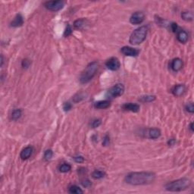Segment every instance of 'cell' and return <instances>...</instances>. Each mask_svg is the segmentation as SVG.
Masks as SVG:
<instances>
[{
	"label": "cell",
	"instance_id": "cell-37",
	"mask_svg": "<svg viewBox=\"0 0 194 194\" xmlns=\"http://www.w3.org/2000/svg\"><path fill=\"white\" fill-rule=\"evenodd\" d=\"M190 130H191V131L192 132H193V123H190Z\"/></svg>",
	"mask_w": 194,
	"mask_h": 194
},
{
	"label": "cell",
	"instance_id": "cell-22",
	"mask_svg": "<svg viewBox=\"0 0 194 194\" xmlns=\"http://www.w3.org/2000/svg\"><path fill=\"white\" fill-rule=\"evenodd\" d=\"M68 192L72 194H82L84 193V191L79 187H78V186L73 185L70 187Z\"/></svg>",
	"mask_w": 194,
	"mask_h": 194
},
{
	"label": "cell",
	"instance_id": "cell-23",
	"mask_svg": "<svg viewBox=\"0 0 194 194\" xmlns=\"http://www.w3.org/2000/svg\"><path fill=\"white\" fill-rule=\"evenodd\" d=\"M71 169V166L69 164H67V163H64V164H62L59 167V171L62 173L68 172Z\"/></svg>",
	"mask_w": 194,
	"mask_h": 194
},
{
	"label": "cell",
	"instance_id": "cell-26",
	"mask_svg": "<svg viewBox=\"0 0 194 194\" xmlns=\"http://www.w3.org/2000/svg\"><path fill=\"white\" fill-rule=\"evenodd\" d=\"M185 108H186V110H187V112H190V113H193V112H194L193 103H192V102H190V103H188L187 105L186 106Z\"/></svg>",
	"mask_w": 194,
	"mask_h": 194
},
{
	"label": "cell",
	"instance_id": "cell-16",
	"mask_svg": "<svg viewBox=\"0 0 194 194\" xmlns=\"http://www.w3.org/2000/svg\"><path fill=\"white\" fill-rule=\"evenodd\" d=\"M148 135H149V138L155 140V139H158L159 137H160L161 131L159 129H157V128H152V129L149 130Z\"/></svg>",
	"mask_w": 194,
	"mask_h": 194
},
{
	"label": "cell",
	"instance_id": "cell-31",
	"mask_svg": "<svg viewBox=\"0 0 194 194\" xmlns=\"http://www.w3.org/2000/svg\"><path fill=\"white\" fill-rule=\"evenodd\" d=\"M71 33H72V29H71L70 25H68L67 27H66V29H65V33H64L65 37H68L69 35L71 34Z\"/></svg>",
	"mask_w": 194,
	"mask_h": 194
},
{
	"label": "cell",
	"instance_id": "cell-13",
	"mask_svg": "<svg viewBox=\"0 0 194 194\" xmlns=\"http://www.w3.org/2000/svg\"><path fill=\"white\" fill-rule=\"evenodd\" d=\"M185 91V86L183 84H178L172 90V93L175 96H181Z\"/></svg>",
	"mask_w": 194,
	"mask_h": 194
},
{
	"label": "cell",
	"instance_id": "cell-8",
	"mask_svg": "<svg viewBox=\"0 0 194 194\" xmlns=\"http://www.w3.org/2000/svg\"><path fill=\"white\" fill-rule=\"evenodd\" d=\"M145 15L142 11H136L131 15L130 22L132 24H140L144 21Z\"/></svg>",
	"mask_w": 194,
	"mask_h": 194
},
{
	"label": "cell",
	"instance_id": "cell-18",
	"mask_svg": "<svg viewBox=\"0 0 194 194\" xmlns=\"http://www.w3.org/2000/svg\"><path fill=\"white\" fill-rule=\"evenodd\" d=\"M181 17L186 21H191L193 20V14L191 11H183L181 13Z\"/></svg>",
	"mask_w": 194,
	"mask_h": 194
},
{
	"label": "cell",
	"instance_id": "cell-2",
	"mask_svg": "<svg viewBox=\"0 0 194 194\" xmlns=\"http://www.w3.org/2000/svg\"><path fill=\"white\" fill-rule=\"evenodd\" d=\"M191 183L190 180L183 177L168 183L165 185V189L171 192H180L188 189L191 186Z\"/></svg>",
	"mask_w": 194,
	"mask_h": 194
},
{
	"label": "cell",
	"instance_id": "cell-4",
	"mask_svg": "<svg viewBox=\"0 0 194 194\" xmlns=\"http://www.w3.org/2000/svg\"><path fill=\"white\" fill-rule=\"evenodd\" d=\"M147 27L142 26L137 28L132 33L130 37L129 42L132 45H139L146 39L147 35Z\"/></svg>",
	"mask_w": 194,
	"mask_h": 194
},
{
	"label": "cell",
	"instance_id": "cell-38",
	"mask_svg": "<svg viewBox=\"0 0 194 194\" xmlns=\"http://www.w3.org/2000/svg\"><path fill=\"white\" fill-rule=\"evenodd\" d=\"M3 62H4V60H3V56H1V67H2V65H3Z\"/></svg>",
	"mask_w": 194,
	"mask_h": 194
},
{
	"label": "cell",
	"instance_id": "cell-6",
	"mask_svg": "<svg viewBox=\"0 0 194 194\" xmlns=\"http://www.w3.org/2000/svg\"><path fill=\"white\" fill-rule=\"evenodd\" d=\"M64 5L65 3L63 1H49L44 3V6L50 11H58L63 9Z\"/></svg>",
	"mask_w": 194,
	"mask_h": 194
},
{
	"label": "cell",
	"instance_id": "cell-25",
	"mask_svg": "<svg viewBox=\"0 0 194 194\" xmlns=\"http://www.w3.org/2000/svg\"><path fill=\"white\" fill-rule=\"evenodd\" d=\"M52 156H53V152H52V150H51V149H48V150H46V151L45 152V153H44V159H45V161H49V160H50L52 158Z\"/></svg>",
	"mask_w": 194,
	"mask_h": 194
},
{
	"label": "cell",
	"instance_id": "cell-12",
	"mask_svg": "<svg viewBox=\"0 0 194 194\" xmlns=\"http://www.w3.org/2000/svg\"><path fill=\"white\" fill-rule=\"evenodd\" d=\"M33 153V147H25L21 153V159L23 160H26L27 159L31 156Z\"/></svg>",
	"mask_w": 194,
	"mask_h": 194
},
{
	"label": "cell",
	"instance_id": "cell-14",
	"mask_svg": "<svg viewBox=\"0 0 194 194\" xmlns=\"http://www.w3.org/2000/svg\"><path fill=\"white\" fill-rule=\"evenodd\" d=\"M24 23V19L21 14H17L15 17L14 20L11 21V26L14 27H21Z\"/></svg>",
	"mask_w": 194,
	"mask_h": 194
},
{
	"label": "cell",
	"instance_id": "cell-32",
	"mask_svg": "<svg viewBox=\"0 0 194 194\" xmlns=\"http://www.w3.org/2000/svg\"><path fill=\"white\" fill-rule=\"evenodd\" d=\"M22 67L24 68H27L30 65V60H28V59H24V60L22 61Z\"/></svg>",
	"mask_w": 194,
	"mask_h": 194
},
{
	"label": "cell",
	"instance_id": "cell-29",
	"mask_svg": "<svg viewBox=\"0 0 194 194\" xmlns=\"http://www.w3.org/2000/svg\"><path fill=\"white\" fill-rule=\"evenodd\" d=\"M71 108H72V105H71V103H70L69 102H65L63 105V109L65 112H68V111L71 110Z\"/></svg>",
	"mask_w": 194,
	"mask_h": 194
},
{
	"label": "cell",
	"instance_id": "cell-21",
	"mask_svg": "<svg viewBox=\"0 0 194 194\" xmlns=\"http://www.w3.org/2000/svg\"><path fill=\"white\" fill-rule=\"evenodd\" d=\"M155 96L152 95L142 96L140 97V99H139V101L142 102H151L155 101Z\"/></svg>",
	"mask_w": 194,
	"mask_h": 194
},
{
	"label": "cell",
	"instance_id": "cell-27",
	"mask_svg": "<svg viewBox=\"0 0 194 194\" xmlns=\"http://www.w3.org/2000/svg\"><path fill=\"white\" fill-rule=\"evenodd\" d=\"M102 121L100 119H96L94 121H92V124H91V126L93 128H96V127H99L100 124H101Z\"/></svg>",
	"mask_w": 194,
	"mask_h": 194
},
{
	"label": "cell",
	"instance_id": "cell-9",
	"mask_svg": "<svg viewBox=\"0 0 194 194\" xmlns=\"http://www.w3.org/2000/svg\"><path fill=\"white\" fill-rule=\"evenodd\" d=\"M121 52L126 56H136L139 54V50L130 47V46H124L121 48Z\"/></svg>",
	"mask_w": 194,
	"mask_h": 194
},
{
	"label": "cell",
	"instance_id": "cell-19",
	"mask_svg": "<svg viewBox=\"0 0 194 194\" xmlns=\"http://www.w3.org/2000/svg\"><path fill=\"white\" fill-rule=\"evenodd\" d=\"M22 115V112L21 109L19 108H17V109H15V110L12 112L11 114V119L13 120V121H17L18 119L21 117Z\"/></svg>",
	"mask_w": 194,
	"mask_h": 194
},
{
	"label": "cell",
	"instance_id": "cell-15",
	"mask_svg": "<svg viewBox=\"0 0 194 194\" xmlns=\"http://www.w3.org/2000/svg\"><path fill=\"white\" fill-rule=\"evenodd\" d=\"M177 40L181 43H185L187 42L189 36L188 33L186 32L185 30H180L179 32L177 33Z\"/></svg>",
	"mask_w": 194,
	"mask_h": 194
},
{
	"label": "cell",
	"instance_id": "cell-34",
	"mask_svg": "<svg viewBox=\"0 0 194 194\" xmlns=\"http://www.w3.org/2000/svg\"><path fill=\"white\" fill-rule=\"evenodd\" d=\"M74 159L75 161L76 162H78V163H82V162H84V158L83 156H77V157L74 158Z\"/></svg>",
	"mask_w": 194,
	"mask_h": 194
},
{
	"label": "cell",
	"instance_id": "cell-35",
	"mask_svg": "<svg viewBox=\"0 0 194 194\" xmlns=\"http://www.w3.org/2000/svg\"><path fill=\"white\" fill-rule=\"evenodd\" d=\"M82 185L84 186V187H89L91 186V182L88 179H85L84 181H83Z\"/></svg>",
	"mask_w": 194,
	"mask_h": 194
},
{
	"label": "cell",
	"instance_id": "cell-3",
	"mask_svg": "<svg viewBox=\"0 0 194 194\" xmlns=\"http://www.w3.org/2000/svg\"><path fill=\"white\" fill-rule=\"evenodd\" d=\"M98 68H99V64L96 61L90 63L80 74V83L81 84H86V83L90 82L93 79V77L95 76L97 70H98Z\"/></svg>",
	"mask_w": 194,
	"mask_h": 194
},
{
	"label": "cell",
	"instance_id": "cell-30",
	"mask_svg": "<svg viewBox=\"0 0 194 194\" xmlns=\"http://www.w3.org/2000/svg\"><path fill=\"white\" fill-rule=\"evenodd\" d=\"M110 143V138H109V136L108 135H106L105 137L103 139V142H102V145H103L104 147H107L108 144Z\"/></svg>",
	"mask_w": 194,
	"mask_h": 194
},
{
	"label": "cell",
	"instance_id": "cell-1",
	"mask_svg": "<svg viewBox=\"0 0 194 194\" xmlns=\"http://www.w3.org/2000/svg\"><path fill=\"white\" fill-rule=\"evenodd\" d=\"M155 175L153 172L141 171V172H131L126 175L124 181L128 184L133 186L147 185L155 181Z\"/></svg>",
	"mask_w": 194,
	"mask_h": 194
},
{
	"label": "cell",
	"instance_id": "cell-7",
	"mask_svg": "<svg viewBox=\"0 0 194 194\" xmlns=\"http://www.w3.org/2000/svg\"><path fill=\"white\" fill-rule=\"evenodd\" d=\"M106 66L111 71H118L121 67V63L115 57L109 58L106 62Z\"/></svg>",
	"mask_w": 194,
	"mask_h": 194
},
{
	"label": "cell",
	"instance_id": "cell-33",
	"mask_svg": "<svg viewBox=\"0 0 194 194\" xmlns=\"http://www.w3.org/2000/svg\"><path fill=\"white\" fill-rule=\"evenodd\" d=\"M170 27H171V30H172L174 33H175V32H177L178 27H177V24H176V23H171V24H170Z\"/></svg>",
	"mask_w": 194,
	"mask_h": 194
},
{
	"label": "cell",
	"instance_id": "cell-11",
	"mask_svg": "<svg viewBox=\"0 0 194 194\" xmlns=\"http://www.w3.org/2000/svg\"><path fill=\"white\" fill-rule=\"evenodd\" d=\"M122 108L124 110L126 111H130V112H138L140 111V106L137 105V104L134 103H125L122 106Z\"/></svg>",
	"mask_w": 194,
	"mask_h": 194
},
{
	"label": "cell",
	"instance_id": "cell-24",
	"mask_svg": "<svg viewBox=\"0 0 194 194\" xmlns=\"http://www.w3.org/2000/svg\"><path fill=\"white\" fill-rule=\"evenodd\" d=\"M84 24H85V21L84 19H78L74 21V26L77 29H81V28L84 27Z\"/></svg>",
	"mask_w": 194,
	"mask_h": 194
},
{
	"label": "cell",
	"instance_id": "cell-17",
	"mask_svg": "<svg viewBox=\"0 0 194 194\" xmlns=\"http://www.w3.org/2000/svg\"><path fill=\"white\" fill-rule=\"evenodd\" d=\"M95 108H99V109H104V108H107L110 106V102L108 100H102V101L96 102L94 104Z\"/></svg>",
	"mask_w": 194,
	"mask_h": 194
},
{
	"label": "cell",
	"instance_id": "cell-5",
	"mask_svg": "<svg viewBox=\"0 0 194 194\" xmlns=\"http://www.w3.org/2000/svg\"><path fill=\"white\" fill-rule=\"evenodd\" d=\"M124 93V86L122 84H117L113 86L106 93V96L109 99L116 98L118 96L123 95Z\"/></svg>",
	"mask_w": 194,
	"mask_h": 194
},
{
	"label": "cell",
	"instance_id": "cell-28",
	"mask_svg": "<svg viewBox=\"0 0 194 194\" xmlns=\"http://www.w3.org/2000/svg\"><path fill=\"white\" fill-rule=\"evenodd\" d=\"M84 98V96H83L82 93H78L77 95H75L74 97V102H78L81 101Z\"/></svg>",
	"mask_w": 194,
	"mask_h": 194
},
{
	"label": "cell",
	"instance_id": "cell-10",
	"mask_svg": "<svg viewBox=\"0 0 194 194\" xmlns=\"http://www.w3.org/2000/svg\"><path fill=\"white\" fill-rule=\"evenodd\" d=\"M171 69L175 72L181 71V68H183V61L179 58H175L171 62Z\"/></svg>",
	"mask_w": 194,
	"mask_h": 194
},
{
	"label": "cell",
	"instance_id": "cell-36",
	"mask_svg": "<svg viewBox=\"0 0 194 194\" xmlns=\"http://www.w3.org/2000/svg\"><path fill=\"white\" fill-rule=\"evenodd\" d=\"M175 142H176V140L175 139H171V140H169L168 141V144L169 146H174Z\"/></svg>",
	"mask_w": 194,
	"mask_h": 194
},
{
	"label": "cell",
	"instance_id": "cell-20",
	"mask_svg": "<svg viewBox=\"0 0 194 194\" xmlns=\"http://www.w3.org/2000/svg\"><path fill=\"white\" fill-rule=\"evenodd\" d=\"M105 176H106V173L101 170H95L92 173V177L94 179H101V178H103Z\"/></svg>",
	"mask_w": 194,
	"mask_h": 194
}]
</instances>
